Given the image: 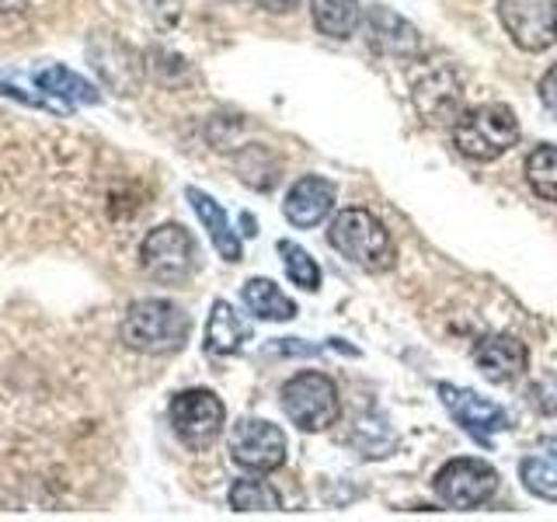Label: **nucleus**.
<instances>
[{
    "mask_svg": "<svg viewBox=\"0 0 557 522\" xmlns=\"http://www.w3.org/2000/svg\"><path fill=\"white\" fill-rule=\"evenodd\" d=\"M188 335H191L188 313L174 300H164V296L133 300L119 324V338L139 356H174L185 348Z\"/></svg>",
    "mask_w": 557,
    "mask_h": 522,
    "instance_id": "obj_1",
    "label": "nucleus"
},
{
    "mask_svg": "<svg viewBox=\"0 0 557 522\" xmlns=\"http://www.w3.org/2000/svg\"><path fill=\"white\" fill-rule=\"evenodd\" d=\"M327 244L335 248L345 261H352L362 272H391L397 261V248L391 231L383 226L370 209L348 206L338 209L327 223Z\"/></svg>",
    "mask_w": 557,
    "mask_h": 522,
    "instance_id": "obj_2",
    "label": "nucleus"
},
{
    "mask_svg": "<svg viewBox=\"0 0 557 522\" xmlns=\"http://www.w3.org/2000/svg\"><path fill=\"white\" fill-rule=\"evenodd\" d=\"M522 136L516 112L502 101H487L453 119V144L478 164H492L509 153Z\"/></svg>",
    "mask_w": 557,
    "mask_h": 522,
    "instance_id": "obj_3",
    "label": "nucleus"
},
{
    "mask_svg": "<svg viewBox=\"0 0 557 522\" xmlns=\"http://www.w3.org/2000/svg\"><path fill=\"white\" fill-rule=\"evenodd\" d=\"M139 269L161 286H182L199 269V244L182 223H161L139 244Z\"/></svg>",
    "mask_w": 557,
    "mask_h": 522,
    "instance_id": "obj_4",
    "label": "nucleus"
},
{
    "mask_svg": "<svg viewBox=\"0 0 557 522\" xmlns=\"http://www.w3.org/2000/svg\"><path fill=\"white\" fill-rule=\"evenodd\" d=\"M283 411L300 432H324L342 418V397L335 380L304 370L283 383Z\"/></svg>",
    "mask_w": 557,
    "mask_h": 522,
    "instance_id": "obj_5",
    "label": "nucleus"
},
{
    "mask_svg": "<svg viewBox=\"0 0 557 522\" xmlns=\"http://www.w3.org/2000/svg\"><path fill=\"white\" fill-rule=\"evenodd\" d=\"M168 422H171V432L178 435L188 449H209L223 435L226 408L213 390L188 387L171 397Z\"/></svg>",
    "mask_w": 557,
    "mask_h": 522,
    "instance_id": "obj_6",
    "label": "nucleus"
},
{
    "mask_svg": "<svg viewBox=\"0 0 557 522\" xmlns=\"http://www.w3.org/2000/svg\"><path fill=\"white\" fill-rule=\"evenodd\" d=\"M432 492L443 505H449V509H460V512L481 509V505H487L498 492V470L478 457L446 460L432 481Z\"/></svg>",
    "mask_w": 557,
    "mask_h": 522,
    "instance_id": "obj_7",
    "label": "nucleus"
},
{
    "mask_svg": "<svg viewBox=\"0 0 557 522\" xmlns=\"http://www.w3.org/2000/svg\"><path fill=\"white\" fill-rule=\"evenodd\" d=\"M226 449H231V460L248 474H272V470L286 467L289 439L283 428L265 422V418H240L231 428Z\"/></svg>",
    "mask_w": 557,
    "mask_h": 522,
    "instance_id": "obj_8",
    "label": "nucleus"
},
{
    "mask_svg": "<svg viewBox=\"0 0 557 522\" xmlns=\"http://www.w3.org/2000/svg\"><path fill=\"white\" fill-rule=\"evenodd\" d=\"M498 17L522 52H544L557 42V0H498Z\"/></svg>",
    "mask_w": 557,
    "mask_h": 522,
    "instance_id": "obj_9",
    "label": "nucleus"
},
{
    "mask_svg": "<svg viewBox=\"0 0 557 522\" xmlns=\"http://www.w3.org/2000/svg\"><path fill=\"white\" fill-rule=\"evenodd\" d=\"M435 390H440V400L453 414V422H457L470 439H478L481 446H492L495 432L512 428V414L502 405H495V400H487L467 387H453V383H440Z\"/></svg>",
    "mask_w": 557,
    "mask_h": 522,
    "instance_id": "obj_10",
    "label": "nucleus"
},
{
    "mask_svg": "<svg viewBox=\"0 0 557 522\" xmlns=\"http://www.w3.org/2000/svg\"><path fill=\"white\" fill-rule=\"evenodd\" d=\"M411 101L429 122H453L463 104V84L449 63H429L411 77Z\"/></svg>",
    "mask_w": 557,
    "mask_h": 522,
    "instance_id": "obj_11",
    "label": "nucleus"
},
{
    "mask_svg": "<svg viewBox=\"0 0 557 522\" xmlns=\"http://www.w3.org/2000/svg\"><path fill=\"white\" fill-rule=\"evenodd\" d=\"M366 25V42H370L376 52L391 60H414L422 52V35L408 22V17L394 14L387 4H373L362 14Z\"/></svg>",
    "mask_w": 557,
    "mask_h": 522,
    "instance_id": "obj_12",
    "label": "nucleus"
},
{
    "mask_svg": "<svg viewBox=\"0 0 557 522\" xmlns=\"http://www.w3.org/2000/svg\"><path fill=\"white\" fill-rule=\"evenodd\" d=\"M335 199H338L335 182L321 178V174H304V178L293 182V188L286 191L283 216L293 226H300V231H310V226L324 223L335 213Z\"/></svg>",
    "mask_w": 557,
    "mask_h": 522,
    "instance_id": "obj_13",
    "label": "nucleus"
},
{
    "mask_svg": "<svg viewBox=\"0 0 557 522\" xmlns=\"http://www.w3.org/2000/svg\"><path fill=\"white\" fill-rule=\"evenodd\" d=\"M474 362H478V370L484 373V380L498 383V387H509V383L527 376L530 348L516 335H487L474 348Z\"/></svg>",
    "mask_w": 557,
    "mask_h": 522,
    "instance_id": "obj_14",
    "label": "nucleus"
},
{
    "mask_svg": "<svg viewBox=\"0 0 557 522\" xmlns=\"http://www.w3.org/2000/svg\"><path fill=\"white\" fill-rule=\"evenodd\" d=\"M185 199L191 202V209H196V216H199V223H202V231L209 234V240H213V248H216V254L223 258V261H240L244 258V244H240V237H237V231H234V223H231V216L223 213V206L209 196V191H202V188H185Z\"/></svg>",
    "mask_w": 557,
    "mask_h": 522,
    "instance_id": "obj_15",
    "label": "nucleus"
},
{
    "mask_svg": "<svg viewBox=\"0 0 557 522\" xmlns=\"http://www.w3.org/2000/svg\"><path fill=\"white\" fill-rule=\"evenodd\" d=\"M251 341V324L244 313H237L234 303L216 300L206 321V352L213 356H237Z\"/></svg>",
    "mask_w": 557,
    "mask_h": 522,
    "instance_id": "obj_16",
    "label": "nucleus"
},
{
    "mask_svg": "<svg viewBox=\"0 0 557 522\" xmlns=\"http://www.w3.org/2000/svg\"><path fill=\"white\" fill-rule=\"evenodd\" d=\"M313 28L327 39H352L362 25V4L359 0H310Z\"/></svg>",
    "mask_w": 557,
    "mask_h": 522,
    "instance_id": "obj_17",
    "label": "nucleus"
},
{
    "mask_svg": "<svg viewBox=\"0 0 557 522\" xmlns=\"http://www.w3.org/2000/svg\"><path fill=\"white\" fill-rule=\"evenodd\" d=\"M240 300L251 310V318H258V321H293L296 318V303L272 283V278H258V275L248 278V283L240 286Z\"/></svg>",
    "mask_w": 557,
    "mask_h": 522,
    "instance_id": "obj_18",
    "label": "nucleus"
},
{
    "mask_svg": "<svg viewBox=\"0 0 557 522\" xmlns=\"http://www.w3.org/2000/svg\"><path fill=\"white\" fill-rule=\"evenodd\" d=\"M35 84H39V91L52 95L57 101H70V104H98L101 101V91L91 80H84L81 74H74V70L60 66V63L39 70V74H35Z\"/></svg>",
    "mask_w": 557,
    "mask_h": 522,
    "instance_id": "obj_19",
    "label": "nucleus"
},
{
    "mask_svg": "<svg viewBox=\"0 0 557 522\" xmlns=\"http://www.w3.org/2000/svg\"><path fill=\"white\" fill-rule=\"evenodd\" d=\"M527 185L544 202H557V144H536L522 161Z\"/></svg>",
    "mask_w": 557,
    "mask_h": 522,
    "instance_id": "obj_20",
    "label": "nucleus"
},
{
    "mask_svg": "<svg viewBox=\"0 0 557 522\" xmlns=\"http://www.w3.org/2000/svg\"><path fill=\"white\" fill-rule=\"evenodd\" d=\"M226 501H231L234 512H278L283 509V498H278V492L261 481L258 474L255 477H237L231 484V495H226Z\"/></svg>",
    "mask_w": 557,
    "mask_h": 522,
    "instance_id": "obj_21",
    "label": "nucleus"
},
{
    "mask_svg": "<svg viewBox=\"0 0 557 522\" xmlns=\"http://www.w3.org/2000/svg\"><path fill=\"white\" fill-rule=\"evenodd\" d=\"M275 248H278V258H283V269H286L293 286H300L307 293H318L321 289V265L313 261V254L307 248H300V244L286 240V237L278 240Z\"/></svg>",
    "mask_w": 557,
    "mask_h": 522,
    "instance_id": "obj_22",
    "label": "nucleus"
},
{
    "mask_svg": "<svg viewBox=\"0 0 557 522\" xmlns=\"http://www.w3.org/2000/svg\"><path fill=\"white\" fill-rule=\"evenodd\" d=\"M519 481L533 498L557 501V467L554 463L540 460V457H527L519 463Z\"/></svg>",
    "mask_w": 557,
    "mask_h": 522,
    "instance_id": "obj_23",
    "label": "nucleus"
},
{
    "mask_svg": "<svg viewBox=\"0 0 557 522\" xmlns=\"http://www.w3.org/2000/svg\"><path fill=\"white\" fill-rule=\"evenodd\" d=\"M536 91H540V104H544V109L557 119V63L547 66V74L540 77Z\"/></svg>",
    "mask_w": 557,
    "mask_h": 522,
    "instance_id": "obj_24",
    "label": "nucleus"
},
{
    "mask_svg": "<svg viewBox=\"0 0 557 522\" xmlns=\"http://www.w3.org/2000/svg\"><path fill=\"white\" fill-rule=\"evenodd\" d=\"M258 8H265V11H272V14H289L300 0H255Z\"/></svg>",
    "mask_w": 557,
    "mask_h": 522,
    "instance_id": "obj_25",
    "label": "nucleus"
},
{
    "mask_svg": "<svg viewBox=\"0 0 557 522\" xmlns=\"http://www.w3.org/2000/svg\"><path fill=\"white\" fill-rule=\"evenodd\" d=\"M32 4V0H0V14H17L25 11Z\"/></svg>",
    "mask_w": 557,
    "mask_h": 522,
    "instance_id": "obj_26",
    "label": "nucleus"
},
{
    "mask_svg": "<svg viewBox=\"0 0 557 522\" xmlns=\"http://www.w3.org/2000/svg\"><path fill=\"white\" fill-rule=\"evenodd\" d=\"M540 449H544L550 460H557V435H544V439H540Z\"/></svg>",
    "mask_w": 557,
    "mask_h": 522,
    "instance_id": "obj_27",
    "label": "nucleus"
}]
</instances>
